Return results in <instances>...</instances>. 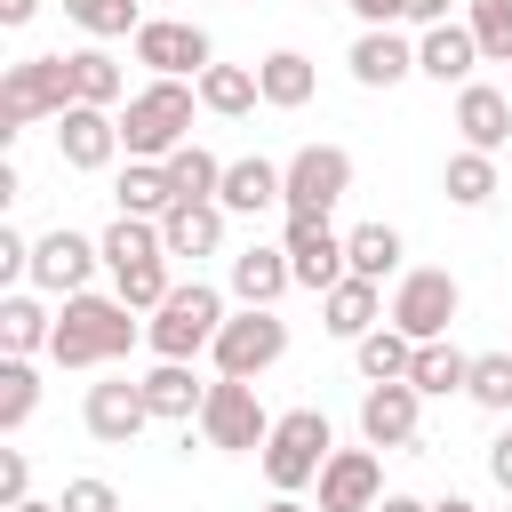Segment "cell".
Returning a JSON list of instances; mask_svg holds the SVG:
<instances>
[{"instance_id": "cell-1", "label": "cell", "mask_w": 512, "mask_h": 512, "mask_svg": "<svg viewBox=\"0 0 512 512\" xmlns=\"http://www.w3.org/2000/svg\"><path fill=\"white\" fill-rule=\"evenodd\" d=\"M144 344V320L120 304V296H64V312H56V344H48V360L56 368H104V360H128Z\"/></svg>"}, {"instance_id": "cell-2", "label": "cell", "mask_w": 512, "mask_h": 512, "mask_svg": "<svg viewBox=\"0 0 512 512\" xmlns=\"http://www.w3.org/2000/svg\"><path fill=\"white\" fill-rule=\"evenodd\" d=\"M192 104H200V88H184V80H144V88L120 104V144H128V160H168V152H184V144H192Z\"/></svg>"}, {"instance_id": "cell-3", "label": "cell", "mask_w": 512, "mask_h": 512, "mask_svg": "<svg viewBox=\"0 0 512 512\" xmlns=\"http://www.w3.org/2000/svg\"><path fill=\"white\" fill-rule=\"evenodd\" d=\"M72 104H80L72 56H24V64H8V80H0V136H24L32 120H64Z\"/></svg>"}, {"instance_id": "cell-4", "label": "cell", "mask_w": 512, "mask_h": 512, "mask_svg": "<svg viewBox=\"0 0 512 512\" xmlns=\"http://www.w3.org/2000/svg\"><path fill=\"white\" fill-rule=\"evenodd\" d=\"M224 320H232V312H224V288H208V280H176L168 304L144 320V344H152L160 360H192V352L216 344Z\"/></svg>"}, {"instance_id": "cell-5", "label": "cell", "mask_w": 512, "mask_h": 512, "mask_svg": "<svg viewBox=\"0 0 512 512\" xmlns=\"http://www.w3.org/2000/svg\"><path fill=\"white\" fill-rule=\"evenodd\" d=\"M328 456H336V432H328V416H320V408H288V416H272V440H264V480H272L280 496L312 488V480L328 472Z\"/></svg>"}, {"instance_id": "cell-6", "label": "cell", "mask_w": 512, "mask_h": 512, "mask_svg": "<svg viewBox=\"0 0 512 512\" xmlns=\"http://www.w3.org/2000/svg\"><path fill=\"white\" fill-rule=\"evenodd\" d=\"M456 304H464L456 272H448V264H416V272H400V288H392L384 320H392L408 344H440V336H448V320H456Z\"/></svg>"}, {"instance_id": "cell-7", "label": "cell", "mask_w": 512, "mask_h": 512, "mask_svg": "<svg viewBox=\"0 0 512 512\" xmlns=\"http://www.w3.org/2000/svg\"><path fill=\"white\" fill-rule=\"evenodd\" d=\"M200 440H208V448H224V456H264V440H272V416H264L256 384H240V376H216V384H208V408H200Z\"/></svg>"}, {"instance_id": "cell-8", "label": "cell", "mask_w": 512, "mask_h": 512, "mask_svg": "<svg viewBox=\"0 0 512 512\" xmlns=\"http://www.w3.org/2000/svg\"><path fill=\"white\" fill-rule=\"evenodd\" d=\"M280 352H288V320H280V312H248V304H240V312L216 328V344H208L216 376H240V384H256Z\"/></svg>"}, {"instance_id": "cell-9", "label": "cell", "mask_w": 512, "mask_h": 512, "mask_svg": "<svg viewBox=\"0 0 512 512\" xmlns=\"http://www.w3.org/2000/svg\"><path fill=\"white\" fill-rule=\"evenodd\" d=\"M136 64H144L152 80H200V72L216 64V40H208L192 16H144V32H136Z\"/></svg>"}, {"instance_id": "cell-10", "label": "cell", "mask_w": 512, "mask_h": 512, "mask_svg": "<svg viewBox=\"0 0 512 512\" xmlns=\"http://www.w3.org/2000/svg\"><path fill=\"white\" fill-rule=\"evenodd\" d=\"M280 248H288V272H296V288H312V296H328L336 280H352V256H344V232H336L328 216H288V232H280Z\"/></svg>"}, {"instance_id": "cell-11", "label": "cell", "mask_w": 512, "mask_h": 512, "mask_svg": "<svg viewBox=\"0 0 512 512\" xmlns=\"http://www.w3.org/2000/svg\"><path fill=\"white\" fill-rule=\"evenodd\" d=\"M96 264H104V240H88V232H72V224H56V232L32 240V288H40V296H88Z\"/></svg>"}, {"instance_id": "cell-12", "label": "cell", "mask_w": 512, "mask_h": 512, "mask_svg": "<svg viewBox=\"0 0 512 512\" xmlns=\"http://www.w3.org/2000/svg\"><path fill=\"white\" fill-rule=\"evenodd\" d=\"M352 192V152L344 144H304L288 160V216H328Z\"/></svg>"}, {"instance_id": "cell-13", "label": "cell", "mask_w": 512, "mask_h": 512, "mask_svg": "<svg viewBox=\"0 0 512 512\" xmlns=\"http://www.w3.org/2000/svg\"><path fill=\"white\" fill-rule=\"evenodd\" d=\"M80 424H88V440H104V448H128V440L152 424V408H144V376H104V384H88V400H80Z\"/></svg>"}, {"instance_id": "cell-14", "label": "cell", "mask_w": 512, "mask_h": 512, "mask_svg": "<svg viewBox=\"0 0 512 512\" xmlns=\"http://www.w3.org/2000/svg\"><path fill=\"white\" fill-rule=\"evenodd\" d=\"M392 488H384V456L360 440V448H336L328 472H320V512H376Z\"/></svg>"}, {"instance_id": "cell-15", "label": "cell", "mask_w": 512, "mask_h": 512, "mask_svg": "<svg viewBox=\"0 0 512 512\" xmlns=\"http://www.w3.org/2000/svg\"><path fill=\"white\" fill-rule=\"evenodd\" d=\"M56 160H64V168H80V176H96V168H112V160H120V112H96V104H72V112L56 120Z\"/></svg>"}, {"instance_id": "cell-16", "label": "cell", "mask_w": 512, "mask_h": 512, "mask_svg": "<svg viewBox=\"0 0 512 512\" xmlns=\"http://www.w3.org/2000/svg\"><path fill=\"white\" fill-rule=\"evenodd\" d=\"M224 216H264V208H288V160H224V192H216Z\"/></svg>"}, {"instance_id": "cell-17", "label": "cell", "mask_w": 512, "mask_h": 512, "mask_svg": "<svg viewBox=\"0 0 512 512\" xmlns=\"http://www.w3.org/2000/svg\"><path fill=\"white\" fill-rule=\"evenodd\" d=\"M416 416H424L416 384H368L360 392V440L368 448H416Z\"/></svg>"}, {"instance_id": "cell-18", "label": "cell", "mask_w": 512, "mask_h": 512, "mask_svg": "<svg viewBox=\"0 0 512 512\" xmlns=\"http://www.w3.org/2000/svg\"><path fill=\"white\" fill-rule=\"evenodd\" d=\"M456 136H464L472 152H504V144H512V88L464 80V88H456Z\"/></svg>"}, {"instance_id": "cell-19", "label": "cell", "mask_w": 512, "mask_h": 512, "mask_svg": "<svg viewBox=\"0 0 512 512\" xmlns=\"http://www.w3.org/2000/svg\"><path fill=\"white\" fill-rule=\"evenodd\" d=\"M344 64H352V80H360V88H400V80L416 72V40H400L392 24H376V32H360V40H352V56H344Z\"/></svg>"}, {"instance_id": "cell-20", "label": "cell", "mask_w": 512, "mask_h": 512, "mask_svg": "<svg viewBox=\"0 0 512 512\" xmlns=\"http://www.w3.org/2000/svg\"><path fill=\"white\" fill-rule=\"evenodd\" d=\"M320 328H328V336H344V344H360L368 328H384V288H376V280H360V272H352V280H336V288L320 296Z\"/></svg>"}, {"instance_id": "cell-21", "label": "cell", "mask_w": 512, "mask_h": 512, "mask_svg": "<svg viewBox=\"0 0 512 512\" xmlns=\"http://www.w3.org/2000/svg\"><path fill=\"white\" fill-rule=\"evenodd\" d=\"M288 288H296L288 248H240V256H232V296H240L248 312H272Z\"/></svg>"}, {"instance_id": "cell-22", "label": "cell", "mask_w": 512, "mask_h": 512, "mask_svg": "<svg viewBox=\"0 0 512 512\" xmlns=\"http://www.w3.org/2000/svg\"><path fill=\"white\" fill-rule=\"evenodd\" d=\"M144 408H152L160 424H200V408H208V384L192 376V360H160V368L144 376Z\"/></svg>"}, {"instance_id": "cell-23", "label": "cell", "mask_w": 512, "mask_h": 512, "mask_svg": "<svg viewBox=\"0 0 512 512\" xmlns=\"http://www.w3.org/2000/svg\"><path fill=\"white\" fill-rule=\"evenodd\" d=\"M472 64H480L472 24H432V32L416 40V72H424V80H440V88H448V80L464 88V80H472Z\"/></svg>"}, {"instance_id": "cell-24", "label": "cell", "mask_w": 512, "mask_h": 512, "mask_svg": "<svg viewBox=\"0 0 512 512\" xmlns=\"http://www.w3.org/2000/svg\"><path fill=\"white\" fill-rule=\"evenodd\" d=\"M256 88H264V104H272V112H304V104H312V88H320V72H312V56H304V48H272V56L256 64Z\"/></svg>"}, {"instance_id": "cell-25", "label": "cell", "mask_w": 512, "mask_h": 512, "mask_svg": "<svg viewBox=\"0 0 512 512\" xmlns=\"http://www.w3.org/2000/svg\"><path fill=\"white\" fill-rule=\"evenodd\" d=\"M160 240H168V256H216L224 248V208L216 200H176L160 216Z\"/></svg>"}, {"instance_id": "cell-26", "label": "cell", "mask_w": 512, "mask_h": 512, "mask_svg": "<svg viewBox=\"0 0 512 512\" xmlns=\"http://www.w3.org/2000/svg\"><path fill=\"white\" fill-rule=\"evenodd\" d=\"M48 344H56L48 304H40V296H24V288H8V296H0V352L32 360V352H48Z\"/></svg>"}, {"instance_id": "cell-27", "label": "cell", "mask_w": 512, "mask_h": 512, "mask_svg": "<svg viewBox=\"0 0 512 512\" xmlns=\"http://www.w3.org/2000/svg\"><path fill=\"white\" fill-rule=\"evenodd\" d=\"M192 88H200V112H216V120H248V112L264 104V88H256L248 64H208Z\"/></svg>"}, {"instance_id": "cell-28", "label": "cell", "mask_w": 512, "mask_h": 512, "mask_svg": "<svg viewBox=\"0 0 512 512\" xmlns=\"http://www.w3.org/2000/svg\"><path fill=\"white\" fill-rule=\"evenodd\" d=\"M112 200H120V216L160 224V216L176 208V184H168V168H160V160H128V168H120V184H112Z\"/></svg>"}, {"instance_id": "cell-29", "label": "cell", "mask_w": 512, "mask_h": 512, "mask_svg": "<svg viewBox=\"0 0 512 512\" xmlns=\"http://www.w3.org/2000/svg\"><path fill=\"white\" fill-rule=\"evenodd\" d=\"M352 360H360V376L368 384H408V368H416V344L384 320V328H368L360 344H352Z\"/></svg>"}, {"instance_id": "cell-30", "label": "cell", "mask_w": 512, "mask_h": 512, "mask_svg": "<svg viewBox=\"0 0 512 512\" xmlns=\"http://www.w3.org/2000/svg\"><path fill=\"white\" fill-rule=\"evenodd\" d=\"M408 384H416L424 400H448V392H464V384H472V352H456L448 336H440V344H416Z\"/></svg>"}, {"instance_id": "cell-31", "label": "cell", "mask_w": 512, "mask_h": 512, "mask_svg": "<svg viewBox=\"0 0 512 512\" xmlns=\"http://www.w3.org/2000/svg\"><path fill=\"white\" fill-rule=\"evenodd\" d=\"M440 192L456 200V208H488L496 200V152H448V168H440Z\"/></svg>"}, {"instance_id": "cell-32", "label": "cell", "mask_w": 512, "mask_h": 512, "mask_svg": "<svg viewBox=\"0 0 512 512\" xmlns=\"http://www.w3.org/2000/svg\"><path fill=\"white\" fill-rule=\"evenodd\" d=\"M160 256H168L160 224H144V216H112V224H104V272H128V264H160Z\"/></svg>"}, {"instance_id": "cell-33", "label": "cell", "mask_w": 512, "mask_h": 512, "mask_svg": "<svg viewBox=\"0 0 512 512\" xmlns=\"http://www.w3.org/2000/svg\"><path fill=\"white\" fill-rule=\"evenodd\" d=\"M344 256H352V272H360V280H376V288H384V272H400L408 240H400L392 224H352V232H344Z\"/></svg>"}, {"instance_id": "cell-34", "label": "cell", "mask_w": 512, "mask_h": 512, "mask_svg": "<svg viewBox=\"0 0 512 512\" xmlns=\"http://www.w3.org/2000/svg\"><path fill=\"white\" fill-rule=\"evenodd\" d=\"M72 88H80V104H96V112H112L120 96H128V72L104 56V48H72Z\"/></svg>"}, {"instance_id": "cell-35", "label": "cell", "mask_w": 512, "mask_h": 512, "mask_svg": "<svg viewBox=\"0 0 512 512\" xmlns=\"http://www.w3.org/2000/svg\"><path fill=\"white\" fill-rule=\"evenodd\" d=\"M160 168H168L176 200H216V192H224V160H216L208 144H184V152H168Z\"/></svg>"}, {"instance_id": "cell-36", "label": "cell", "mask_w": 512, "mask_h": 512, "mask_svg": "<svg viewBox=\"0 0 512 512\" xmlns=\"http://www.w3.org/2000/svg\"><path fill=\"white\" fill-rule=\"evenodd\" d=\"M32 408H40V376H32V360L0 352V432H24Z\"/></svg>"}, {"instance_id": "cell-37", "label": "cell", "mask_w": 512, "mask_h": 512, "mask_svg": "<svg viewBox=\"0 0 512 512\" xmlns=\"http://www.w3.org/2000/svg\"><path fill=\"white\" fill-rule=\"evenodd\" d=\"M464 400L488 408V416H512V344H504V352H472V384H464Z\"/></svg>"}, {"instance_id": "cell-38", "label": "cell", "mask_w": 512, "mask_h": 512, "mask_svg": "<svg viewBox=\"0 0 512 512\" xmlns=\"http://www.w3.org/2000/svg\"><path fill=\"white\" fill-rule=\"evenodd\" d=\"M64 16L80 32H96V40H136L144 32V8L136 0H64Z\"/></svg>"}, {"instance_id": "cell-39", "label": "cell", "mask_w": 512, "mask_h": 512, "mask_svg": "<svg viewBox=\"0 0 512 512\" xmlns=\"http://www.w3.org/2000/svg\"><path fill=\"white\" fill-rule=\"evenodd\" d=\"M168 288H176V280H168V256H160V264H128V272H112V296H120L128 312H160Z\"/></svg>"}, {"instance_id": "cell-40", "label": "cell", "mask_w": 512, "mask_h": 512, "mask_svg": "<svg viewBox=\"0 0 512 512\" xmlns=\"http://www.w3.org/2000/svg\"><path fill=\"white\" fill-rule=\"evenodd\" d=\"M472 40L488 64H512V0H472Z\"/></svg>"}, {"instance_id": "cell-41", "label": "cell", "mask_w": 512, "mask_h": 512, "mask_svg": "<svg viewBox=\"0 0 512 512\" xmlns=\"http://www.w3.org/2000/svg\"><path fill=\"white\" fill-rule=\"evenodd\" d=\"M56 512H120V488H112V480H96V472H80V480H64Z\"/></svg>"}, {"instance_id": "cell-42", "label": "cell", "mask_w": 512, "mask_h": 512, "mask_svg": "<svg viewBox=\"0 0 512 512\" xmlns=\"http://www.w3.org/2000/svg\"><path fill=\"white\" fill-rule=\"evenodd\" d=\"M32 504V456L24 448H0V512Z\"/></svg>"}, {"instance_id": "cell-43", "label": "cell", "mask_w": 512, "mask_h": 512, "mask_svg": "<svg viewBox=\"0 0 512 512\" xmlns=\"http://www.w3.org/2000/svg\"><path fill=\"white\" fill-rule=\"evenodd\" d=\"M0 280H32V240L0 224Z\"/></svg>"}, {"instance_id": "cell-44", "label": "cell", "mask_w": 512, "mask_h": 512, "mask_svg": "<svg viewBox=\"0 0 512 512\" xmlns=\"http://www.w3.org/2000/svg\"><path fill=\"white\" fill-rule=\"evenodd\" d=\"M488 480L512 496V432H496V440H488Z\"/></svg>"}, {"instance_id": "cell-45", "label": "cell", "mask_w": 512, "mask_h": 512, "mask_svg": "<svg viewBox=\"0 0 512 512\" xmlns=\"http://www.w3.org/2000/svg\"><path fill=\"white\" fill-rule=\"evenodd\" d=\"M400 16H408V24H424V32H432V24H448V0H400Z\"/></svg>"}, {"instance_id": "cell-46", "label": "cell", "mask_w": 512, "mask_h": 512, "mask_svg": "<svg viewBox=\"0 0 512 512\" xmlns=\"http://www.w3.org/2000/svg\"><path fill=\"white\" fill-rule=\"evenodd\" d=\"M344 8H352V16H360V24H368V32H376V24H392V16H400V0H344Z\"/></svg>"}, {"instance_id": "cell-47", "label": "cell", "mask_w": 512, "mask_h": 512, "mask_svg": "<svg viewBox=\"0 0 512 512\" xmlns=\"http://www.w3.org/2000/svg\"><path fill=\"white\" fill-rule=\"evenodd\" d=\"M32 16H40V0H0V24H8V32H16V24H32Z\"/></svg>"}, {"instance_id": "cell-48", "label": "cell", "mask_w": 512, "mask_h": 512, "mask_svg": "<svg viewBox=\"0 0 512 512\" xmlns=\"http://www.w3.org/2000/svg\"><path fill=\"white\" fill-rule=\"evenodd\" d=\"M376 512H432V504H424V496H400V488H392V496H384Z\"/></svg>"}, {"instance_id": "cell-49", "label": "cell", "mask_w": 512, "mask_h": 512, "mask_svg": "<svg viewBox=\"0 0 512 512\" xmlns=\"http://www.w3.org/2000/svg\"><path fill=\"white\" fill-rule=\"evenodd\" d=\"M432 512H480V504H472V496H440Z\"/></svg>"}, {"instance_id": "cell-50", "label": "cell", "mask_w": 512, "mask_h": 512, "mask_svg": "<svg viewBox=\"0 0 512 512\" xmlns=\"http://www.w3.org/2000/svg\"><path fill=\"white\" fill-rule=\"evenodd\" d=\"M264 512H320V504H296V496H272Z\"/></svg>"}, {"instance_id": "cell-51", "label": "cell", "mask_w": 512, "mask_h": 512, "mask_svg": "<svg viewBox=\"0 0 512 512\" xmlns=\"http://www.w3.org/2000/svg\"><path fill=\"white\" fill-rule=\"evenodd\" d=\"M16 512H56V504H40V496H32V504H16Z\"/></svg>"}, {"instance_id": "cell-52", "label": "cell", "mask_w": 512, "mask_h": 512, "mask_svg": "<svg viewBox=\"0 0 512 512\" xmlns=\"http://www.w3.org/2000/svg\"><path fill=\"white\" fill-rule=\"evenodd\" d=\"M312 8H328V0H312Z\"/></svg>"}]
</instances>
